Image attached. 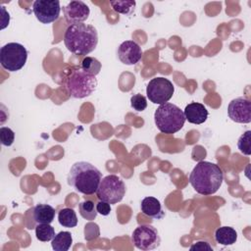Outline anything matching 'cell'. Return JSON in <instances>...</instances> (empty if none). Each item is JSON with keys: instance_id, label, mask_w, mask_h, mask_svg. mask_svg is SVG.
I'll return each instance as SVG.
<instances>
[{"instance_id": "5bb4252c", "label": "cell", "mask_w": 251, "mask_h": 251, "mask_svg": "<svg viewBox=\"0 0 251 251\" xmlns=\"http://www.w3.org/2000/svg\"><path fill=\"white\" fill-rule=\"evenodd\" d=\"M185 120H187L190 124L201 125L206 122L209 113L206 107L198 102H192L185 106L183 111Z\"/></svg>"}, {"instance_id": "5b68a950", "label": "cell", "mask_w": 251, "mask_h": 251, "mask_svg": "<svg viewBox=\"0 0 251 251\" xmlns=\"http://www.w3.org/2000/svg\"><path fill=\"white\" fill-rule=\"evenodd\" d=\"M157 128L166 134H173L182 128L185 123L183 111L173 103L160 105L154 114Z\"/></svg>"}, {"instance_id": "277c9868", "label": "cell", "mask_w": 251, "mask_h": 251, "mask_svg": "<svg viewBox=\"0 0 251 251\" xmlns=\"http://www.w3.org/2000/svg\"><path fill=\"white\" fill-rule=\"evenodd\" d=\"M97 84L96 76L84 72L80 66H72L65 72L63 85L71 97H87L95 91Z\"/></svg>"}, {"instance_id": "8992f818", "label": "cell", "mask_w": 251, "mask_h": 251, "mask_svg": "<svg viewBox=\"0 0 251 251\" xmlns=\"http://www.w3.org/2000/svg\"><path fill=\"white\" fill-rule=\"evenodd\" d=\"M27 51L18 42H9L0 49L1 66L8 72H17L26 63Z\"/></svg>"}, {"instance_id": "2e32d148", "label": "cell", "mask_w": 251, "mask_h": 251, "mask_svg": "<svg viewBox=\"0 0 251 251\" xmlns=\"http://www.w3.org/2000/svg\"><path fill=\"white\" fill-rule=\"evenodd\" d=\"M32 217L37 224H51L55 218V209L48 204H38L33 208Z\"/></svg>"}, {"instance_id": "603a6c76", "label": "cell", "mask_w": 251, "mask_h": 251, "mask_svg": "<svg viewBox=\"0 0 251 251\" xmlns=\"http://www.w3.org/2000/svg\"><path fill=\"white\" fill-rule=\"evenodd\" d=\"M81 69L89 75H97L101 71V63L94 57L86 56L83 58L80 64Z\"/></svg>"}, {"instance_id": "7402d4cb", "label": "cell", "mask_w": 251, "mask_h": 251, "mask_svg": "<svg viewBox=\"0 0 251 251\" xmlns=\"http://www.w3.org/2000/svg\"><path fill=\"white\" fill-rule=\"evenodd\" d=\"M78 212L80 216L87 220L93 221L97 216V210L95 204L91 200H84L78 204Z\"/></svg>"}, {"instance_id": "484cf974", "label": "cell", "mask_w": 251, "mask_h": 251, "mask_svg": "<svg viewBox=\"0 0 251 251\" xmlns=\"http://www.w3.org/2000/svg\"><path fill=\"white\" fill-rule=\"evenodd\" d=\"M100 235L99 226L95 223H87L84 226V238L87 241H91L93 239H96Z\"/></svg>"}, {"instance_id": "f1b7e54d", "label": "cell", "mask_w": 251, "mask_h": 251, "mask_svg": "<svg viewBox=\"0 0 251 251\" xmlns=\"http://www.w3.org/2000/svg\"><path fill=\"white\" fill-rule=\"evenodd\" d=\"M189 249L190 250H198V251H205V250L212 251L213 247L206 241H197L193 245H191Z\"/></svg>"}, {"instance_id": "9a60e30c", "label": "cell", "mask_w": 251, "mask_h": 251, "mask_svg": "<svg viewBox=\"0 0 251 251\" xmlns=\"http://www.w3.org/2000/svg\"><path fill=\"white\" fill-rule=\"evenodd\" d=\"M141 212L151 218L161 219L164 216V212L162 210V206L160 201L155 197H145L140 204Z\"/></svg>"}, {"instance_id": "4fadbf2b", "label": "cell", "mask_w": 251, "mask_h": 251, "mask_svg": "<svg viewBox=\"0 0 251 251\" xmlns=\"http://www.w3.org/2000/svg\"><path fill=\"white\" fill-rule=\"evenodd\" d=\"M118 57L125 65H135L142 57V49L133 40H126L118 48Z\"/></svg>"}, {"instance_id": "4316f807", "label": "cell", "mask_w": 251, "mask_h": 251, "mask_svg": "<svg viewBox=\"0 0 251 251\" xmlns=\"http://www.w3.org/2000/svg\"><path fill=\"white\" fill-rule=\"evenodd\" d=\"M0 140L4 146H11L15 140L14 131L7 126H2L0 128Z\"/></svg>"}, {"instance_id": "52a82bcc", "label": "cell", "mask_w": 251, "mask_h": 251, "mask_svg": "<svg viewBox=\"0 0 251 251\" xmlns=\"http://www.w3.org/2000/svg\"><path fill=\"white\" fill-rule=\"evenodd\" d=\"M125 194V182L116 175H109L103 177L96 191L97 198L109 204H116L122 201Z\"/></svg>"}, {"instance_id": "ffe728a7", "label": "cell", "mask_w": 251, "mask_h": 251, "mask_svg": "<svg viewBox=\"0 0 251 251\" xmlns=\"http://www.w3.org/2000/svg\"><path fill=\"white\" fill-rule=\"evenodd\" d=\"M110 5L112 9L123 15H131L135 9L136 2L133 0H116L111 1Z\"/></svg>"}, {"instance_id": "9c48e42d", "label": "cell", "mask_w": 251, "mask_h": 251, "mask_svg": "<svg viewBox=\"0 0 251 251\" xmlns=\"http://www.w3.org/2000/svg\"><path fill=\"white\" fill-rule=\"evenodd\" d=\"M133 245L140 250H153L160 245L161 238L158 230L151 225H140L131 234Z\"/></svg>"}, {"instance_id": "44dd1931", "label": "cell", "mask_w": 251, "mask_h": 251, "mask_svg": "<svg viewBox=\"0 0 251 251\" xmlns=\"http://www.w3.org/2000/svg\"><path fill=\"white\" fill-rule=\"evenodd\" d=\"M35 235L38 240L47 242L52 240L56 234L54 227L50 224H37L35 226Z\"/></svg>"}, {"instance_id": "ba28073f", "label": "cell", "mask_w": 251, "mask_h": 251, "mask_svg": "<svg viewBox=\"0 0 251 251\" xmlns=\"http://www.w3.org/2000/svg\"><path fill=\"white\" fill-rule=\"evenodd\" d=\"M175 92V86L171 80L166 77L158 76L152 78L146 86V94L148 99L154 104H165Z\"/></svg>"}, {"instance_id": "6da1fadb", "label": "cell", "mask_w": 251, "mask_h": 251, "mask_svg": "<svg viewBox=\"0 0 251 251\" xmlns=\"http://www.w3.org/2000/svg\"><path fill=\"white\" fill-rule=\"evenodd\" d=\"M224 180L222 169L214 163L200 161L189 175V182L201 195H212L221 187Z\"/></svg>"}, {"instance_id": "30bf717a", "label": "cell", "mask_w": 251, "mask_h": 251, "mask_svg": "<svg viewBox=\"0 0 251 251\" xmlns=\"http://www.w3.org/2000/svg\"><path fill=\"white\" fill-rule=\"evenodd\" d=\"M35 18L42 24H50L59 19L61 6L58 0H36L32 4Z\"/></svg>"}, {"instance_id": "83f0119b", "label": "cell", "mask_w": 251, "mask_h": 251, "mask_svg": "<svg viewBox=\"0 0 251 251\" xmlns=\"http://www.w3.org/2000/svg\"><path fill=\"white\" fill-rule=\"evenodd\" d=\"M96 210L97 213L101 214L102 216H108L111 212V205L105 201L99 200V202L96 204Z\"/></svg>"}, {"instance_id": "7c38bea8", "label": "cell", "mask_w": 251, "mask_h": 251, "mask_svg": "<svg viewBox=\"0 0 251 251\" xmlns=\"http://www.w3.org/2000/svg\"><path fill=\"white\" fill-rule=\"evenodd\" d=\"M63 12L65 20L70 25L83 23L90 14L89 7L82 1H71L63 8Z\"/></svg>"}, {"instance_id": "3957f363", "label": "cell", "mask_w": 251, "mask_h": 251, "mask_svg": "<svg viewBox=\"0 0 251 251\" xmlns=\"http://www.w3.org/2000/svg\"><path fill=\"white\" fill-rule=\"evenodd\" d=\"M101 179V172L94 165L85 161L75 163L71 167L67 178L69 185L85 195L94 194Z\"/></svg>"}, {"instance_id": "f546056e", "label": "cell", "mask_w": 251, "mask_h": 251, "mask_svg": "<svg viewBox=\"0 0 251 251\" xmlns=\"http://www.w3.org/2000/svg\"><path fill=\"white\" fill-rule=\"evenodd\" d=\"M1 10H2V15H3V17H2V25H1V28L3 29V28H5V27L9 25V22H10V15H9V13H7L5 7L2 6V7H1Z\"/></svg>"}, {"instance_id": "ac0fdd59", "label": "cell", "mask_w": 251, "mask_h": 251, "mask_svg": "<svg viewBox=\"0 0 251 251\" xmlns=\"http://www.w3.org/2000/svg\"><path fill=\"white\" fill-rule=\"evenodd\" d=\"M73 243L72 233L70 231H60L52 239L51 246L55 251H68Z\"/></svg>"}, {"instance_id": "d6986e66", "label": "cell", "mask_w": 251, "mask_h": 251, "mask_svg": "<svg viewBox=\"0 0 251 251\" xmlns=\"http://www.w3.org/2000/svg\"><path fill=\"white\" fill-rule=\"evenodd\" d=\"M58 222L65 227H75L77 225L76 214L71 208H63L58 212Z\"/></svg>"}, {"instance_id": "cb8c5ba5", "label": "cell", "mask_w": 251, "mask_h": 251, "mask_svg": "<svg viewBox=\"0 0 251 251\" xmlns=\"http://www.w3.org/2000/svg\"><path fill=\"white\" fill-rule=\"evenodd\" d=\"M237 147L242 154L247 156L251 154V130H246L238 138Z\"/></svg>"}, {"instance_id": "8fae6325", "label": "cell", "mask_w": 251, "mask_h": 251, "mask_svg": "<svg viewBox=\"0 0 251 251\" xmlns=\"http://www.w3.org/2000/svg\"><path fill=\"white\" fill-rule=\"evenodd\" d=\"M229 119L238 124H248L251 122V103L245 97L232 99L227 106Z\"/></svg>"}, {"instance_id": "d4e9b609", "label": "cell", "mask_w": 251, "mask_h": 251, "mask_svg": "<svg viewBox=\"0 0 251 251\" xmlns=\"http://www.w3.org/2000/svg\"><path fill=\"white\" fill-rule=\"evenodd\" d=\"M130 105L131 107L137 111V112H142L146 109L147 107V100L146 97L140 93L134 94L130 97Z\"/></svg>"}, {"instance_id": "7a4b0ae2", "label": "cell", "mask_w": 251, "mask_h": 251, "mask_svg": "<svg viewBox=\"0 0 251 251\" xmlns=\"http://www.w3.org/2000/svg\"><path fill=\"white\" fill-rule=\"evenodd\" d=\"M64 43L73 54L85 56L96 48L98 32L91 25L83 23L71 25L65 31Z\"/></svg>"}, {"instance_id": "e0dca14e", "label": "cell", "mask_w": 251, "mask_h": 251, "mask_svg": "<svg viewBox=\"0 0 251 251\" xmlns=\"http://www.w3.org/2000/svg\"><path fill=\"white\" fill-rule=\"evenodd\" d=\"M215 239L222 245H232L237 240V232L230 226H221L215 231Z\"/></svg>"}]
</instances>
